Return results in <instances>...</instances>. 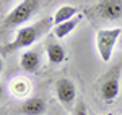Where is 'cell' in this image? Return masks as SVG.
<instances>
[{"label":"cell","mask_w":122,"mask_h":115,"mask_svg":"<svg viewBox=\"0 0 122 115\" xmlns=\"http://www.w3.org/2000/svg\"><path fill=\"white\" fill-rule=\"evenodd\" d=\"M46 101L41 97H31L26 99L25 102H21V106L16 109L18 115H42L46 112Z\"/></svg>","instance_id":"9c48e42d"},{"label":"cell","mask_w":122,"mask_h":115,"mask_svg":"<svg viewBox=\"0 0 122 115\" xmlns=\"http://www.w3.org/2000/svg\"><path fill=\"white\" fill-rule=\"evenodd\" d=\"M41 5H42L41 0H23V2H20L3 18V23H2L3 28L13 29V28H18L20 24H25L26 21H29L39 11Z\"/></svg>","instance_id":"7a4b0ae2"},{"label":"cell","mask_w":122,"mask_h":115,"mask_svg":"<svg viewBox=\"0 0 122 115\" xmlns=\"http://www.w3.org/2000/svg\"><path fill=\"white\" fill-rule=\"evenodd\" d=\"M11 2H13V0H2V3H3V5H7V3H11Z\"/></svg>","instance_id":"2e32d148"},{"label":"cell","mask_w":122,"mask_h":115,"mask_svg":"<svg viewBox=\"0 0 122 115\" xmlns=\"http://www.w3.org/2000/svg\"><path fill=\"white\" fill-rule=\"evenodd\" d=\"M11 92L16 96H26L29 92V83L25 79H15L11 83Z\"/></svg>","instance_id":"7c38bea8"},{"label":"cell","mask_w":122,"mask_h":115,"mask_svg":"<svg viewBox=\"0 0 122 115\" xmlns=\"http://www.w3.org/2000/svg\"><path fill=\"white\" fill-rule=\"evenodd\" d=\"M121 34H122L121 28H104L96 32V49H98V54H99L103 62L107 63L111 60L114 47L119 42Z\"/></svg>","instance_id":"3957f363"},{"label":"cell","mask_w":122,"mask_h":115,"mask_svg":"<svg viewBox=\"0 0 122 115\" xmlns=\"http://www.w3.org/2000/svg\"><path fill=\"white\" fill-rule=\"evenodd\" d=\"M121 71H122V63H117L109 71H106V75L101 78L99 92H101V97H103V101L106 104L114 102V99L119 94V89H121Z\"/></svg>","instance_id":"277c9868"},{"label":"cell","mask_w":122,"mask_h":115,"mask_svg":"<svg viewBox=\"0 0 122 115\" xmlns=\"http://www.w3.org/2000/svg\"><path fill=\"white\" fill-rule=\"evenodd\" d=\"M81 15H76L75 18L68 19V21H65V23H62V24H57V26H54V36H56L57 39H64L67 37L73 29L76 28V24L81 21Z\"/></svg>","instance_id":"8fae6325"},{"label":"cell","mask_w":122,"mask_h":115,"mask_svg":"<svg viewBox=\"0 0 122 115\" xmlns=\"http://www.w3.org/2000/svg\"><path fill=\"white\" fill-rule=\"evenodd\" d=\"M109 115H112V114H109Z\"/></svg>","instance_id":"ac0fdd59"},{"label":"cell","mask_w":122,"mask_h":115,"mask_svg":"<svg viewBox=\"0 0 122 115\" xmlns=\"http://www.w3.org/2000/svg\"><path fill=\"white\" fill-rule=\"evenodd\" d=\"M72 115H88V110H86V106H85L83 101H78V102L75 104Z\"/></svg>","instance_id":"4fadbf2b"},{"label":"cell","mask_w":122,"mask_h":115,"mask_svg":"<svg viewBox=\"0 0 122 115\" xmlns=\"http://www.w3.org/2000/svg\"><path fill=\"white\" fill-rule=\"evenodd\" d=\"M54 26V21L52 18H46L39 19L36 23L29 24V26H21V28L16 31L15 34V39L8 42L7 46L2 47V52L3 54H11L15 50H21V49H28L31 47L38 39H41L44 34H47V31Z\"/></svg>","instance_id":"6da1fadb"},{"label":"cell","mask_w":122,"mask_h":115,"mask_svg":"<svg viewBox=\"0 0 122 115\" xmlns=\"http://www.w3.org/2000/svg\"><path fill=\"white\" fill-rule=\"evenodd\" d=\"M42 63V54L39 49H31L21 54L20 57V67L26 73H36Z\"/></svg>","instance_id":"52a82bcc"},{"label":"cell","mask_w":122,"mask_h":115,"mask_svg":"<svg viewBox=\"0 0 122 115\" xmlns=\"http://www.w3.org/2000/svg\"><path fill=\"white\" fill-rule=\"evenodd\" d=\"M119 46H121V49H122V34H121V37H119Z\"/></svg>","instance_id":"e0dca14e"},{"label":"cell","mask_w":122,"mask_h":115,"mask_svg":"<svg viewBox=\"0 0 122 115\" xmlns=\"http://www.w3.org/2000/svg\"><path fill=\"white\" fill-rule=\"evenodd\" d=\"M46 54H47V60H49L51 65H59V63H64L67 60L65 49L54 39V34L49 36V39L46 41Z\"/></svg>","instance_id":"ba28073f"},{"label":"cell","mask_w":122,"mask_h":115,"mask_svg":"<svg viewBox=\"0 0 122 115\" xmlns=\"http://www.w3.org/2000/svg\"><path fill=\"white\" fill-rule=\"evenodd\" d=\"M56 97L57 101L60 102V106L67 109V110H72L75 107V101H76V86L75 83L70 79V78H59L56 81Z\"/></svg>","instance_id":"5b68a950"},{"label":"cell","mask_w":122,"mask_h":115,"mask_svg":"<svg viewBox=\"0 0 122 115\" xmlns=\"http://www.w3.org/2000/svg\"><path fill=\"white\" fill-rule=\"evenodd\" d=\"M2 71H3V60L0 58V73H2Z\"/></svg>","instance_id":"9a60e30c"},{"label":"cell","mask_w":122,"mask_h":115,"mask_svg":"<svg viewBox=\"0 0 122 115\" xmlns=\"http://www.w3.org/2000/svg\"><path fill=\"white\" fill-rule=\"evenodd\" d=\"M2 97H3V84L0 83V101H2Z\"/></svg>","instance_id":"5bb4252c"},{"label":"cell","mask_w":122,"mask_h":115,"mask_svg":"<svg viewBox=\"0 0 122 115\" xmlns=\"http://www.w3.org/2000/svg\"><path fill=\"white\" fill-rule=\"evenodd\" d=\"M76 15H78V10H76V7H73V5H62V7H59V8L56 10V13H54V16H52L54 26L62 24V23H65L68 19L75 18Z\"/></svg>","instance_id":"30bf717a"},{"label":"cell","mask_w":122,"mask_h":115,"mask_svg":"<svg viewBox=\"0 0 122 115\" xmlns=\"http://www.w3.org/2000/svg\"><path fill=\"white\" fill-rule=\"evenodd\" d=\"M94 10L101 19L117 21L122 18V0H99Z\"/></svg>","instance_id":"8992f818"}]
</instances>
